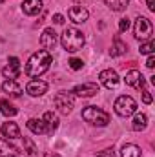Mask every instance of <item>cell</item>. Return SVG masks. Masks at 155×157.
I'll return each mask as SVG.
<instances>
[{
    "label": "cell",
    "mask_w": 155,
    "mask_h": 157,
    "mask_svg": "<svg viewBox=\"0 0 155 157\" xmlns=\"http://www.w3.org/2000/svg\"><path fill=\"white\" fill-rule=\"evenodd\" d=\"M26 91H28L31 97H40V95H44V93L47 91V84H46L44 80H40V78H33V80L28 82Z\"/></svg>",
    "instance_id": "obj_10"
},
{
    "label": "cell",
    "mask_w": 155,
    "mask_h": 157,
    "mask_svg": "<svg viewBox=\"0 0 155 157\" xmlns=\"http://www.w3.org/2000/svg\"><path fill=\"white\" fill-rule=\"evenodd\" d=\"M113 155H115V150L113 148H106L104 152H100L97 157H113Z\"/></svg>",
    "instance_id": "obj_30"
},
{
    "label": "cell",
    "mask_w": 155,
    "mask_h": 157,
    "mask_svg": "<svg viewBox=\"0 0 155 157\" xmlns=\"http://www.w3.org/2000/svg\"><path fill=\"white\" fill-rule=\"evenodd\" d=\"M104 4L112 11H124L128 7V0H104Z\"/></svg>",
    "instance_id": "obj_23"
},
{
    "label": "cell",
    "mask_w": 155,
    "mask_h": 157,
    "mask_svg": "<svg viewBox=\"0 0 155 157\" xmlns=\"http://www.w3.org/2000/svg\"><path fill=\"white\" fill-rule=\"evenodd\" d=\"M120 155L122 157H141V148L137 144H124L120 148Z\"/></svg>",
    "instance_id": "obj_22"
},
{
    "label": "cell",
    "mask_w": 155,
    "mask_h": 157,
    "mask_svg": "<svg viewBox=\"0 0 155 157\" xmlns=\"http://www.w3.org/2000/svg\"><path fill=\"white\" fill-rule=\"evenodd\" d=\"M146 66H148L150 70H153V66H155V57H153V55H150V57H148V60H146Z\"/></svg>",
    "instance_id": "obj_31"
},
{
    "label": "cell",
    "mask_w": 155,
    "mask_h": 157,
    "mask_svg": "<svg viewBox=\"0 0 155 157\" xmlns=\"http://www.w3.org/2000/svg\"><path fill=\"white\" fill-rule=\"evenodd\" d=\"M0 132H2V135L7 137V139H17V137H20V130H18L17 122H4L2 128H0Z\"/></svg>",
    "instance_id": "obj_16"
},
{
    "label": "cell",
    "mask_w": 155,
    "mask_h": 157,
    "mask_svg": "<svg viewBox=\"0 0 155 157\" xmlns=\"http://www.w3.org/2000/svg\"><path fill=\"white\" fill-rule=\"evenodd\" d=\"M2 73H4V77L6 78L15 80V78L18 77V73H20V60H18L17 57H11L9 62H7V66L2 70Z\"/></svg>",
    "instance_id": "obj_12"
},
{
    "label": "cell",
    "mask_w": 155,
    "mask_h": 157,
    "mask_svg": "<svg viewBox=\"0 0 155 157\" xmlns=\"http://www.w3.org/2000/svg\"><path fill=\"white\" fill-rule=\"evenodd\" d=\"M124 51H126V44L119 39V37H115V39H113V48H112V51H110L112 57H119V55H122Z\"/></svg>",
    "instance_id": "obj_24"
},
{
    "label": "cell",
    "mask_w": 155,
    "mask_h": 157,
    "mask_svg": "<svg viewBox=\"0 0 155 157\" xmlns=\"http://www.w3.org/2000/svg\"><path fill=\"white\" fill-rule=\"evenodd\" d=\"M130 26H131L130 18H120V20H119V31H120V33L128 31V29H130Z\"/></svg>",
    "instance_id": "obj_27"
},
{
    "label": "cell",
    "mask_w": 155,
    "mask_h": 157,
    "mask_svg": "<svg viewBox=\"0 0 155 157\" xmlns=\"http://www.w3.org/2000/svg\"><path fill=\"white\" fill-rule=\"evenodd\" d=\"M75 2H77V4H78V2H82V4H84V2H88V0H75Z\"/></svg>",
    "instance_id": "obj_34"
},
{
    "label": "cell",
    "mask_w": 155,
    "mask_h": 157,
    "mask_svg": "<svg viewBox=\"0 0 155 157\" xmlns=\"http://www.w3.org/2000/svg\"><path fill=\"white\" fill-rule=\"evenodd\" d=\"M18 154H20L18 148L15 144H11L9 139L0 137V157H17Z\"/></svg>",
    "instance_id": "obj_14"
},
{
    "label": "cell",
    "mask_w": 155,
    "mask_h": 157,
    "mask_svg": "<svg viewBox=\"0 0 155 157\" xmlns=\"http://www.w3.org/2000/svg\"><path fill=\"white\" fill-rule=\"evenodd\" d=\"M97 93H99V84L95 82H84L71 90V95H77V97H93Z\"/></svg>",
    "instance_id": "obj_8"
},
{
    "label": "cell",
    "mask_w": 155,
    "mask_h": 157,
    "mask_svg": "<svg viewBox=\"0 0 155 157\" xmlns=\"http://www.w3.org/2000/svg\"><path fill=\"white\" fill-rule=\"evenodd\" d=\"M82 119H84L86 122L93 124V126H106V124L110 122V115H108L104 110L97 108V106H88V108H84V110H82Z\"/></svg>",
    "instance_id": "obj_3"
},
{
    "label": "cell",
    "mask_w": 155,
    "mask_h": 157,
    "mask_svg": "<svg viewBox=\"0 0 155 157\" xmlns=\"http://www.w3.org/2000/svg\"><path fill=\"white\" fill-rule=\"evenodd\" d=\"M146 124H148V117H146L144 113H135L133 122H131V128H133L135 132H142V130L146 128Z\"/></svg>",
    "instance_id": "obj_21"
},
{
    "label": "cell",
    "mask_w": 155,
    "mask_h": 157,
    "mask_svg": "<svg viewBox=\"0 0 155 157\" xmlns=\"http://www.w3.org/2000/svg\"><path fill=\"white\" fill-rule=\"evenodd\" d=\"M99 80H100V84H102L104 88H108V90H113V88L119 86V75H117V71H113V70H104V71H100Z\"/></svg>",
    "instance_id": "obj_9"
},
{
    "label": "cell",
    "mask_w": 155,
    "mask_h": 157,
    "mask_svg": "<svg viewBox=\"0 0 155 157\" xmlns=\"http://www.w3.org/2000/svg\"><path fill=\"white\" fill-rule=\"evenodd\" d=\"M124 82H126L128 86H131V88L141 90V88H144V82H146V80H144V77H142V73H141V71L131 70V71H128V73H126Z\"/></svg>",
    "instance_id": "obj_11"
},
{
    "label": "cell",
    "mask_w": 155,
    "mask_h": 157,
    "mask_svg": "<svg viewBox=\"0 0 155 157\" xmlns=\"http://www.w3.org/2000/svg\"><path fill=\"white\" fill-rule=\"evenodd\" d=\"M142 102L144 104H152V93L148 90H144V88H142Z\"/></svg>",
    "instance_id": "obj_29"
},
{
    "label": "cell",
    "mask_w": 155,
    "mask_h": 157,
    "mask_svg": "<svg viewBox=\"0 0 155 157\" xmlns=\"http://www.w3.org/2000/svg\"><path fill=\"white\" fill-rule=\"evenodd\" d=\"M0 112H2L6 117H15V115L18 113V110H17L7 99H2V101H0Z\"/></svg>",
    "instance_id": "obj_20"
},
{
    "label": "cell",
    "mask_w": 155,
    "mask_h": 157,
    "mask_svg": "<svg viewBox=\"0 0 155 157\" xmlns=\"http://www.w3.org/2000/svg\"><path fill=\"white\" fill-rule=\"evenodd\" d=\"M68 17H70V20H73L75 24H80V22H86V20H88L89 13H88V9L82 7V6H73V7L68 11Z\"/></svg>",
    "instance_id": "obj_13"
},
{
    "label": "cell",
    "mask_w": 155,
    "mask_h": 157,
    "mask_svg": "<svg viewBox=\"0 0 155 157\" xmlns=\"http://www.w3.org/2000/svg\"><path fill=\"white\" fill-rule=\"evenodd\" d=\"M113 108H115L117 115H120V117H130V115H133V113L137 112V102H135V99L130 97V95H120L115 101V106H113Z\"/></svg>",
    "instance_id": "obj_4"
},
{
    "label": "cell",
    "mask_w": 155,
    "mask_h": 157,
    "mask_svg": "<svg viewBox=\"0 0 155 157\" xmlns=\"http://www.w3.org/2000/svg\"><path fill=\"white\" fill-rule=\"evenodd\" d=\"M2 2H4V0H0V4H2Z\"/></svg>",
    "instance_id": "obj_35"
},
{
    "label": "cell",
    "mask_w": 155,
    "mask_h": 157,
    "mask_svg": "<svg viewBox=\"0 0 155 157\" xmlns=\"http://www.w3.org/2000/svg\"><path fill=\"white\" fill-rule=\"evenodd\" d=\"M146 6L150 11H155V0H146Z\"/></svg>",
    "instance_id": "obj_33"
},
{
    "label": "cell",
    "mask_w": 155,
    "mask_h": 157,
    "mask_svg": "<svg viewBox=\"0 0 155 157\" xmlns=\"http://www.w3.org/2000/svg\"><path fill=\"white\" fill-rule=\"evenodd\" d=\"M51 62H53V57L49 51H46V49L35 51L26 64V75L28 77H40L42 73H46L49 70Z\"/></svg>",
    "instance_id": "obj_1"
},
{
    "label": "cell",
    "mask_w": 155,
    "mask_h": 157,
    "mask_svg": "<svg viewBox=\"0 0 155 157\" xmlns=\"http://www.w3.org/2000/svg\"><path fill=\"white\" fill-rule=\"evenodd\" d=\"M152 33H153L152 22L146 17H139L135 20V24H133V35H135V39L148 40V39H152Z\"/></svg>",
    "instance_id": "obj_6"
},
{
    "label": "cell",
    "mask_w": 155,
    "mask_h": 157,
    "mask_svg": "<svg viewBox=\"0 0 155 157\" xmlns=\"http://www.w3.org/2000/svg\"><path fill=\"white\" fill-rule=\"evenodd\" d=\"M70 68L71 70H75V71H78V70H82V66H84V62L80 60V59H70Z\"/></svg>",
    "instance_id": "obj_28"
},
{
    "label": "cell",
    "mask_w": 155,
    "mask_h": 157,
    "mask_svg": "<svg viewBox=\"0 0 155 157\" xmlns=\"http://www.w3.org/2000/svg\"><path fill=\"white\" fill-rule=\"evenodd\" d=\"M2 91L4 93H7L9 97H20V93H22V88L15 82V80H11V78H7L4 84H2Z\"/></svg>",
    "instance_id": "obj_17"
},
{
    "label": "cell",
    "mask_w": 155,
    "mask_h": 157,
    "mask_svg": "<svg viewBox=\"0 0 155 157\" xmlns=\"http://www.w3.org/2000/svg\"><path fill=\"white\" fill-rule=\"evenodd\" d=\"M22 11L26 15H39L42 11V0H24L22 2Z\"/></svg>",
    "instance_id": "obj_15"
},
{
    "label": "cell",
    "mask_w": 155,
    "mask_h": 157,
    "mask_svg": "<svg viewBox=\"0 0 155 157\" xmlns=\"http://www.w3.org/2000/svg\"><path fill=\"white\" fill-rule=\"evenodd\" d=\"M28 128H29L33 133H37V135H42V133L47 132L44 119H29V121H28Z\"/></svg>",
    "instance_id": "obj_19"
},
{
    "label": "cell",
    "mask_w": 155,
    "mask_h": 157,
    "mask_svg": "<svg viewBox=\"0 0 155 157\" xmlns=\"http://www.w3.org/2000/svg\"><path fill=\"white\" fill-rule=\"evenodd\" d=\"M53 22H55V24H64V17L57 13V15H53Z\"/></svg>",
    "instance_id": "obj_32"
},
{
    "label": "cell",
    "mask_w": 155,
    "mask_h": 157,
    "mask_svg": "<svg viewBox=\"0 0 155 157\" xmlns=\"http://www.w3.org/2000/svg\"><path fill=\"white\" fill-rule=\"evenodd\" d=\"M57 42H59V37H57V31H55L53 28H47V29L42 31V35H40V46H42L46 51L55 49Z\"/></svg>",
    "instance_id": "obj_7"
},
{
    "label": "cell",
    "mask_w": 155,
    "mask_h": 157,
    "mask_svg": "<svg viewBox=\"0 0 155 157\" xmlns=\"http://www.w3.org/2000/svg\"><path fill=\"white\" fill-rule=\"evenodd\" d=\"M44 122H46V130H47L46 133H53L59 128V117L53 112H46L44 113Z\"/></svg>",
    "instance_id": "obj_18"
},
{
    "label": "cell",
    "mask_w": 155,
    "mask_h": 157,
    "mask_svg": "<svg viewBox=\"0 0 155 157\" xmlns=\"http://www.w3.org/2000/svg\"><path fill=\"white\" fill-rule=\"evenodd\" d=\"M24 146H26V150H24V152H26L29 157H35V155H37V148H35V144L31 143V139L24 137Z\"/></svg>",
    "instance_id": "obj_25"
},
{
    "label": "cell",
    "mask_w": 155,
    "mask_h": 157,
    "mask_svg": "<svg viewBox=\"0 0 155 157\" xmlns=\"http://www.w3.org/2000/svg\"><path fill=\"white\" fill-rule=\"evenodd\" d=\"M60 44L66 51L75 53L78 49H82V46L86 44V37L82 31H78L77 28H66L62 37H60Z\"/></svg>",
    "instance_id": "obj_2"
},
{
    "label": "cell",
    "mask_w": 155,
    "mask_h": 157,
    "mask_svg": "<svg viewBox=\"0 0 155 157\" xmlns=\"http://www.w3.org/2000/svg\"><path fill=\"white\" fill-rule=\"evenodd\" d=\"M55 108L60 112V113H64V115H68V113H71V110H73V104H75V95H71V91H60V93H57L55 95Z\"/></svg>",
    "instance_id": "obj_5"
},
{
    "label": "cell",
    "mask_w": 155,
    "mask_h": 157,
    "mask_svg": "<svg viewBox=\"0 0 155 157\" xmlns=\"http://www.w3.org/2000/svg\"><path fill=\"white\" fill-rule=\"evenodd\" d=\"M155 49V42L152 39H148L142 46H141V53H144V55H152Z\"/></svg>",
    "instance_id": "obj_26"
}]
</instances>
